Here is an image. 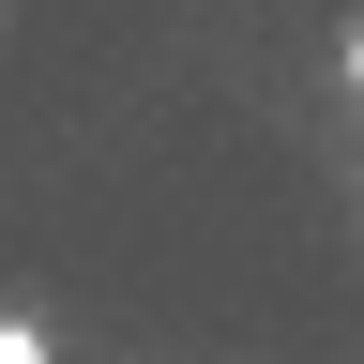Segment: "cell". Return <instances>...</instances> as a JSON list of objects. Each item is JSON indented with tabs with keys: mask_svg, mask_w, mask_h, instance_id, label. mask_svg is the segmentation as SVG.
<instances>
[{
	"mask_svg": "<svg viewBox=\"0 0 364 364\" xmlns=\"http://www.w3.org/2000/svg\"><path fill=\"white\" fill-rule=\"evenodd\" d=\"M0 364H61V334H46V318H16V304H0Z\"/></svg>",
	"mask_w": 364,
	"mask_h": 364,
	"instance_id": "6da1fadb",
	"label": "cell"
},
{
	"mask_svg": "<svg viewBox=\"0 0 364 364\" xmlns=\"http://www.w3.org/2000/svg\"><path fill=\"white\" fill-rule=\"evenodd\" d=\"M349 91H364V31H349Z\"/></svg>",
	"mask_w": 364,
	"mask_h": 364,
	"instance_id": "7a4b0ae2",
	"label": "cell"
}]
</instances>
